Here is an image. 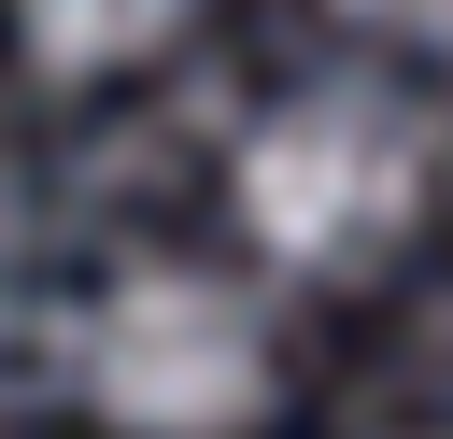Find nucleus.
<instances>
[{"instance_id":"f257e3e1","label":"nucleus","mask_w":453,"mask_h":439,"mask_svg":"<svg viewBox=\"0 0 453 439\" xmlns=\"http://www.w3.org/2000/svg\"><path fill=\"white\" fill-rule=\"evenodd\" d=\"M241 227H255V255H283V269H354V255H382L411 212H425V127L382 99V85H311V99H283V113H255L241 127Z\"/></svg>"},{"instance_id":"f03ea898","label":"nucleus","mask_w":453,"mask_h":439,"mask_svg":"<svg viewBox=\"0 0 453 439\" xmlns=\"http://www.w3.org/2000/svg\"><path fill=\"white\" fill-rule=\"evenodd\" d=\"M85 397L127 439H226L269 397V312L212 269H127L85 326Z\"/></svg>"},{"instance_id":"7ed1b4c3","label":"nucleus","mask_w":453,"mask_h":439,"mask_svg":"<svg viewBox=\"0 0 453 439\" xmlns=\"http://www.w3.org/2000/svg\"><path fill=\"white\" fill-rule=\"evenodd\" d=\"M14 28H28V57L42 71H127L142 42H170L184 28V0H14Z\"/></svg>"},{"instance_id":"20e7f679","label":"nucleus","mask_w":453,"mask_h":439,"mask_svg":"<svg viewBox=\"0 0 453 439\" xmlns=\"http://www.w3.org/2000/svg\"><path fill=\"white\" fill-rule=\"evenodd\" d=\"M340 14H368V28H453V0H340Z\"/></svg>"}]
</instances>
